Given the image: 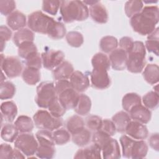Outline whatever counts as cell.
<instances>
[{
  "mask_svg": "<svg viewBox=\"0 0 159 159\" xmlns=\"http://www.w3.org/2000/svg\"><path fill=\"white\" fill-rule=\"evenodd\" d=\"M157 6H146L140 12L130 18V24L133 30L142 35H148L155 29L159 20Z\"/></svg>",
  "mask_w": 159,
  "mask_h": 159,
  "instance_id": "6da1fadb",
  "label": "cell"
},
{
  "mask_svg": "<svg viewBox=\"0 0 159 159\" xmlns=\"http://www.w3.org/2000/svg\"><path fill=\"white\" fill-rule=\"evenodd\" d=\"M60 12L63 21L71 23L73 21H83L89 17V9L80 1H61Z\"/></svg>",
  "mask_w": 159,
  "mask_h": 159,
  "instance_id": "7a4b0ae2",
  "label": "cell"
},
{
  "mask_svg": "<svg viewBox=\"0 0 159 159\" xmlns=\"http://www.w3.org/2000/svg\"><path fill=\"white\" fill-rule=\"evenodd\" d=\"M126 68L133 73H139L143 70L146 61V49L141 41H135L131 49L127 53Z\"/></svg>",
  "mask_w": 159,
  "mask_h": 159,
  "instance_id": "3957f363",
  "label": "cell"
},
{
  "mask_svg": "<svg viewBox=\"0 0 159 159\" xmlns=\"http://www.w3.org/2000/svg\"><path fill=\"white\" fill-rule=\"evenodd\" d=\"M55 21L42 11H37L28 16L27 25L32 32L47 34Z\"/></svg>",
  "mask_w": 159,
  "mask_h": 159,
  "instance_id": "277c9868",
  "label": "cell"
},
{
  "mask_svg": "<svg viewBox=\"0 0 159 159\" xmlns=\"http://www.w3.org/2000/svg\"><path fill=\"white\" fill-rule=\"evenodd\" d=\"M35 125L40 129L53 131L63 125L61 117H55L46 110H39L33 116Z\"/></svg>",
  "mask_w": 159,
  "mask_h": 159,
  "instance_id": "5b68a950",
  "label": "cell"
},
{
  "mask_svg": "<svg viewBox=\"0 0 159 159\" xmlns=\"http://www.w3.org/2000/svg\"><path fill=\"white\" fill-rule=\"evenodd\" d=\"M57 98L55 84L52 82L43 81L37 87L35 101L41 108H48L51 102Z\"/></svg>",
  "mask_w": 159,
  "mask_h": 159,
  "instance_id": "8992f818",
  "label": "cell"
},
{
  "mask_svg": "<svg viewBox=\"0 0 159 159\" xmlns=\"http://www.w3.org/2000/svg\"><path fill=\"white\" fill-rule=\"evenodd\" d=\"M15 148L21 151L25 156L30 157L35 154L39 143L32 134L22 133L14 141Z\"/></svg>",
  "mask_w": 159,
  "mask_h": 159,
  "instance_id": "52a82bcc",
  "label": "cell"
},
{
  "mask_svg": "<svg viewBox=\"0 0 159 159\" xmlns=\"http://www.w3.org/2000/svg\"><path fill=\"white\" fill-rule=\"evenodd\" d=\"M1 68L2 71L8 78H16L22 73V64L18 58L12 56L4 57L3 54H1Z\"/></svg>",
  "mask_w": 159,
  "mask_h": 159,
  "instance_id": "ba28073f",
  "label": "cell"
},
{
  "mask_svg": "<svg viewBox=\"0 0 159 159\" xmlns=\"http://www.w3.org/2000/svg\"><path fill=\"white\" fill-rule=\"evenodd\" d=\"M42 65L47 70L55 69L61 64L65 58V54L61 50H48L41 54Z\"/></svg>",
  "mask_w": 159,
  "mask_h": 159,
  "instance_id": "9c48e42d",
  "label": "cell"
},
{
  "mask_svg": "<svg viewBox=\"0 0 159 159\" xmlns=\"http://www.w3.org/2000/svg\"><path fill=\"white\" fill-rule=\"evenodd\" d=\"M90 79L93 86L98 89H107L111 84L107 70L104 69L93 68L91 73Z\"/></svg>",
  "mask_w": 159,
  "mask_h": 159,
  "instance_id": "30bf717a",
  "label": "cell"
},
{
  "mask_svg": "<svg viewBox=\"0 0 159 159\" xmlns=\"http://www.w3.org/2000/svg\"><path fill=\"white\" fill-rule=\"evenodd\" d=\"M79 93L72 86L69 87L57 94L58 100L66 110L74 109L79 98Z\"/></svg>",
  "mask_w": 159,
  "mask_h": 159,
  "instance_id": "8fae6325",
  "label": "cell"
},
{
  "mask_svg": "<svg viewBox=\"0 0 159 159\" xmlns=\"http://www.w3.org/2000/svg\"><path fill=\"white\" fill-rule=\"evenodd\" d=\"M125 132L128 136L135 140H144L148 135L147 127L136 120H131L127 125Z\"/></svg>",
  "mask_w": 159,
  "mask_h": 159,
  "instance_id": "7c38bea8",
  "label": "cell"
},
{
  "mask_svg": "<svg viewBox=\"0 0 159 159\" xmlns=\"http://www.w3.org/2000/svg\"><path fill=\"white\" fill-rule=\"evenodd\" d=\"M89 14L92 19L98 24H106L108 20V12L100 1H94L89 6Z\"/></svg>",
  "mask_w": 159,
  "mask_h": 159,
  "instance_id": "4fadbf2b",
  "label": "cell"
},
{
  "mask_svg": "<svg viewBox=\"0 0 159 159\" xmlns=\"http://www.w3.org/2000/svg\"><path fill=\"white\" fill-rule=\"evenodd\" d=\"M109 61L112 69L122 71L126 68L127 53L121 48H116L111 52Z\"/></svg>",
  "mask_w": 159,
  "mask_h": 159,
  "instance_id": "5bb4252c",
  "label": "cell"
},
{
  "mask_svg": "<svg viewBox=\"0 0 159 159\" xmlns=\"http://www.w3.org/2000/svg\"><path fill=\"white\" fill-rule=\"evenodd\" d=\"M69 79L72 88L78 93L85 91L89 86L88 76L80 71H74Z\"/></svg>",
  "mask_w": 159,
  "mask_h": 159,
  "instance_id": "9a60e30c",
  "label": "cell"
},
{
  "mask_svg": "<svg viewBox=\"0 0 159 159\" xmlns=\"http://www.w3.org/2000/svg\"><path fill=\"white\" fill-rule=\"evenodd\" d=\"M102 158L105 159H117L121 157L120 148L118 142L111 138L101 148Z\"/></svg>",
  "mask_w": 159,
  "mask_h": 159,
  "instance_id": "2e32d148",
  "label": "cell"
},
{
  "mask_svg": "<svg viewBox=\"0 0 159 159\" xmlns=\"http://www.w3.org/2000/svg\"><path fill=\"white\" fill-rule=\"evenodd\" d=\"M129 113L132 119L143 124H147L152 117V112L150 109L142 104L133 107Z\"/></svg>",
  "mask_w": 159,
  "mask_h": 159,
  "instance_id": "e0dca14e",
  "label": "cell"
},
{
  "mask_svg": "<svg viewBox=\"0 0 159 159\" xmlns=\"http://www.w3.org/2000/svg\"><path fill=\"white\" fill-rule=\"evenodd\" d=\"M6 22L11 29L16 31L24 28L27 23L25 16L17 10L14 11L7 17Z\"/></svg>",
  "mask_w": 159,
  "mask_h": 159,
  "instance_id": "ac0fdd59",
  "label": "cell"
},
{
  "mask_svg": "<svg viewBox=\"0 0 159 159\" xmlns=\"http://www.w3.org/2000/svg\"><path fill=\"white\" fill-rule=\"evenodd\" d=\"M74 71V68L71 63L63 61L52 71L53 78L57 81L60 80H68Z\"/></svg>",
  "mask_w": 159,
  "mask_h": 159,
  "instance_id": "d6986e66",
  "label": "cell"
},
{
  "mask_svg": "<svg viewBox=\"0 0 159 159\" xmlns=\"http://www.w3.org/2000/svg\"><path fill=\"white\" fill-rule=\"evenodd\" d=\"M130 115L125 111H121L115 114L112 117L116 131L120 133L124 132L127 125L132 120Z\"/></svg>",
  "mask_w": 159,
  "mask_h": 159,
  "instance_id": "ffe728a7",
  "label": "cell"
},
{
  "mask_svg": "<svg viewBox=\"0 0 159 159\" xmlns=\"http://www.w3.org/2000/svg\"><path fill=\"white\" fill-rule=\"evenodd\" d=\"M75 158H101V150L99 147L93 145L79 149L74 156Z\"/></svg>",
  "mask_w": 159,
  "mask_h": 159,
  "instance_id": "44dd1931",
  "label": "cell"
},
{
  "mask_svg": "<svg viewBox=\"0 0 159 159\" xmlns=\"http://www.w3.org/2000/svg\"><path fill=\"white\" fill-rule=\"evenodd\" d=\"M1 112L5 120L12 122L17 114V107L12 101H5L1 105Z\"/></svg>",
  "mask_w": 159,
  "mask_h": 159,
  "instance_id": "7402d4cb",
  "label": "cell"
},
{
  "mask_svg": "<svg viewBox=\"0 0 159 159\" xmlns=\"http://www.w3.org/2000/svg\"><path fill=\"white\" fill-rule=\"evenodd\" d=\"M144 80L150 84H155L158 82L159 68L157 64L150 63L145 66L143 73Z\"/></svg>",
  "mask_w": 159,
  "mask_h": 159,
  "instance_id": "603a6c76",
  "label": "cell"
},
{
  "mask_svg": "<svg viewBox=\"0 0 159 159\" xmlns=\"http://www.w3.org/2000/svg\"><path fill=\"white\" fill-rule=\"evenodd\" d=\"M92 138L91 131L88 129L83 128L71 134L73 142L79 147H84L91 141Z\"/></svg>",
  "mask_w": 159,
  "mask_h": 159,
  "instance_id": "cb8c5ba5",
  "label": "cell"
},
{
  "mask_svg": "<svg viewBox=\"0 0 159 159\" xmlns=\"http://www.w3.org/2000/svg\"><path fill=\"white\" fill-rule=\"evenodd\" d=\"M91 108V99L84 94H81L79 96L77 104L74 108L75 112L81 116L88 115Z\"/></svg>",
  "mask_w": 159,
  "mask_h": 159,
  "instance_id": "d4e9b609",
  "label": "cell"
},
{
  "mask_svg": "<svg viewBox=\"0 0 159 159\" xmlns=\"http://www.w3.org/2000/svg\"><path fill=\"white\" fill-rule=\"evenodd\" d=\"M12 39L14 44L18 47L24 42H34V34L30 29L24 27L16 31Z\"/></svg>",
  "mask_w": 159,
  "mask_h": 159,
  "instance_id": "484cf974",
  "label": "cell"
},
{
  "mask_svg": "<svg viewBox=\"0 0 159 159\" xmlns=\"http://www.w3.org/2000/svg\"><path fill=\"white\" fill-rule=\"evenodd\" d=\"M22 78L29 85H35L40 80V73L39 69L26 66L22 71Z\"/></svg>",
  "mask_w": 159,
  "mask_h": 159,
  "instance_id": "4316f807",
  "label": "cell"
},
{
  "mask_svg": "<svg viewBox=\"0 0 159 159\" xmlns=\"http://www.w3.org/2000/svg\"><path fill=\"white\" fill-rule=\"evenodd\" d=\"M148 147L143 140H135L131 150V157L133 159H140L146 157Z\"/></svg>",
  "mask_w": 159,
  "mask_h": 159,
  "instance_id": "83f0119b",
  "label": "cell"
},
{
  "mask_svg": "<svg viewBox=\"0 0 159 159\" xmlns=\"http://www.w3.org/2000/svg\"><path fill=\"white\" fill-rule=\"evenodd\" d=\"M140 104H142V99L140 96L135 93H127L122 98V108L127 112H129L133 107Z\"/></svg>",
  "mask_w": 159,
  "mask_h": 159,
  "instance_id": "f1b7e54d",
  "label": "cell"
},
{
  "mask_svg": "<svg viewBox=\"0 0 159 159\" xmlns=\"http://www.w3.org/2000/svg\"><path fill=\"white\" fill-rule=\"evenodd\" d=\"M14 125L20 132L29 133L34 129V122L30 117L21 115L16 120Z\"/></svg>",
  "mask_w": 159,
  "mask_h": 159,
  "instance_id": "f546056e",
  "label": "cell"
},
{
  "mask_svg": "<svg viewBox=\"0 0 159 159\" xmlns=\"http://www.w3.org/2000/svg\"><path fill=\"white\" fill-rule=\"evenodd\" d=\"M19 132L14 124H6L2 127L1 137L4 141L11 143L16 140L19 135Z\"/></svg>",
  "mask_w": 159,
  "mask_h": 159,
  "instance_id": "4dcf8cb0",
  "label": "cell"
},
{
  "mask_svg": "<svg viewBox=\"0 0 159 159\" xmlns=\"http://www.w3.org/2000/svg\"><path fill=\"white\" fill-rule=\"evenodd\" d=\"M91 64L93 68H101L109 70L111 63L109 57L103 53H97L93 55L91 59Z\"/></svg>",
  "mask_w": 159,
  "mask_h": 159,
  "instance_id": "1f68e13d",
  "label": "cell"
},
{
  "mask_svg": "<svg viewBox=\"0 0 159 159\" xmlns=\"http://www.w3.org/2000/svg\"><path fill=\"white\" fill-rule=\"evenodd\" d=\"M66 130L72 134L84 127V121L80 116L73 115L66 121Z\"/></svg>",
  "mask_w": 159,
  "mask_h": 159,
  "instance_id": "d6a6232c",
  "label": "cell"
},
{
  "mask_svg": "<svg viewBox=\"0 0 159 159\" xmlns=\"http://www.w3.org/2000/svg\"><path fill=\"white\" fill-rule=\"evenodd\" d=\"M118 40L114 36L107 35L103 37L99 42V47L104 53H111L117 48Z\"/></svg>",
  "mask_w": 159,
  "mask_h": 159,
  "instance_id": "836d02e7",
  "label": "cell"
},
{
  "mask_svg": "<svg viewBox=\"0 0 159 159\" xmlns=\"http://www.w3.org/2000/svg\"><path fill=\"white\" fill-rule=\"evenodd\" d=\"M35 53H37V48L34 42H26L18 47V55L24 60Z\"/></svg>",
  "mask_w": 159,
  "mask_h": 159,
  "instance_id": "e575fe53",
  "label": "cell"
},
{
  "mask_svg": "<svg viewBox=\"0 0 159 159\" xmlns=\"http://www.w3.org/2000/svg\"><path fill=\"white\" fill-rule=\"evenodd\" d=\"M66 27L65 25L61 22L55 21L47 35L51 39L54 40H58L66 36Z\"/></svg>",
  "mask_w": 159,
  "mask_h": 159,
  "instance_id": "d590c367",
  "label": "cell"
},
{
  "mask_svg": "<svg viewBox=\"0 0 159 159\" xmlns=\"http://www.w3.org/2000/svg\"><path fill=\"white\" fill-rule=\"evenodd\" d=\"M39 145L55 146V143L53 138L52 131L41 129L35 134Z\"/></svg>",
  "mask_w": 159,
  "mask_h": 159,
  "instance_id": "8d00e7d4",
  "label": "cell"
},
{
  "mask_svg": "<svg viewBox=\"0 0 159 159\" xmlns=\"http://www.w3.org/2000/svg\"><path fill=\"white\" fill-rule=\"evenodd\" d=\"M143 7V4L140 1H128L125 4L124 10L128 17H132L134 15L141 12Z\"/></svg>",
  "mask_w": 159,
  "mask_h": 159,
  "instance_id": "74e56055",
  "label": "cell"
},
{
  "mask_svg": "<svg viewBox=\"0 0 159 159\" xmlns=\"http://www.w3.org/2000/svg\"><path fill=\"white\" fill-rule=\"evenodd\" d=\"M16 93V87L11 81H3L1 83L0 99L1 100L9 99L14 97Z\"/></svg>",
  "mask_w": 159,
  "mask_h": 159,
  "instance_id": "f35d334b",
  "label": "cell"
},
{
  "mask_svg": "<svg viewBox=\"0 0 159 159\" xmlns=\"http://www.w3.org/2000/svg\"><path fill=\"white\" fill-rule=\"evenodd\" d=\"M143 106L148 109H155L158 106V93L154 91H151L146 93L142 97Z\"/></svg>",
  "mask_w": 159,
  "mask_h": 159,
  "instance_id": "ab89813d",
  "label": "cell"
},
{
  "mask_svg": "<svg viewBox=\"0 0 159 159\" xmlns=\"http://www.w3.org/2000/svg\"><path fill=\"white\" fill-rule=\"evenodd\" d=\"M53 138L55 143L58 145H62L68 143L71 139L70 133L64 129H58L52 132Z\"/></svg>",
  "mask_w": 159,
  "mask_h": 159,
  "instance_id": "60d3db41",
  "label": "cell"
},
{
  "mask_svg": "<svg viewBox=\"0 0 159 159\" xmlns=\"http://www.w3.org/2000/svg\"><path fill=\"white\" fill-rule=\"evenodd\" d=\"M120 143L122 147V153L125 158H130L131 150L135 139L126 135H122L120 137Z\"/></svg>",
  "mask_w": 159,
  "mask_h": 159,
  "instance_id": "b9f144b4",
  "label": "cell"
},
{
  "mask_svg": "<svg viewBox=\"0 0 159 159\" xmlns=\"http://www.w3.org/2000/svg\"><path fill=\"white\" fill-rule=\"evenodd\" d=\"M66 40L69 45L73 47H80L83 43V35L77 31H70L66 34Z\"/></svg>",
  "mask_w": 159,
  "mask_h": 159,
  "instance_id": "7bdbcfd3",
  "label": "cell"
},
{
  "mask_svg": "<svg viewBox=\"0 0 159 159\" xmlns=\"http://www.w3.org/2000/svg\"><path fill=\"white\" fill-rule=\"evenodd\" d=\"M55 153V146L39 145L35 155L38 158H40L50 159L54 157Z\"/></svg>",
  "mask_w": 159,
  "mask_h": 159,
  "instance_id": "ee69618b",
  "label": "cell"
},
{
  "mask_svg": "<svg viewBox=\"0 0 159 159\" xmlns=\"http://www.w3.org/2000/svg\"><path fill=\"white\" fill-rule=\"evenodd\" d=\"M102 119L96 115H89L86 118L85 124L87 128L93 132L99 130L102 125Z\"/></svg>",
  "mask_w": 159,
  "mask_h": 159,
  "instance_id": "f6af8a7d",
  "label": "cell"
},
{
  "mask_svg": "<svg viewBox=\"0 0 159 159\" xmlns=\"http://www.w3.org/2000/svg\"><path fill=\"white\" fill-rule=\"evenodd\" d=\"M48 109L50 113L55 117H61L66 112V109L60 103L58 97L51 102Z\"/></svg>",
  "mask_w": 159,
  "mask_h": 159,
  "instance_id": "bcb514c9",
  "label": "cell"
},
{
  "mask_svg": "<svg viewBox=\"0 0 159 159\" xmlns=\"http://www.w3.org/2000/svg\"><path fill=\"white\" fill-rule=\"evenodd\" d=\"M61 1H43L42 10L45 12L55 16L60 7Z\"/></svg>",
  "mask_w": 159,
  "mask_h": 159,
  "instance_id": "7dc6e473",
  "label": "cell"
},
{
  "mask_svg": "<svg viewBox=\"0 0 159 159\" xmlns=\"http://www.w3.org/2000/svg\"><path fill=\"white\" fill-rule=\"evenodd\" d=\"M112 137L104 132L98 130L94 132V134L92 135V141L93 143L99 147L101 150L102 147L111 139Z\"/></svg>",
  "mask_w": 159,
  "mask_h": 159,
  "instance_id": "c3c4849f",
  "label": "cell"
},
{
  "mask_svg": "<svg viewBox=\"0 0 159 159\" xmlns=\"http://www.w3.org/2000/svg\"><path fill=\"white\" fill-rule=\"evenodd\" d=\"M16 2L12 0L0 1V12L4 16H8L16 9Z\"/></svg>",
  "mask_w": 159,
  "mask_h": 159,
  "instance_id": "681fc988",
  "label": "cell"
},
{
  "mask_svg": "<svg viewBox=\"0 0 159 159\" xmlns=\"http://www.w3.org/2000/svg\"><path fill=\"white\" fill-rule=\"evenodd\" d=\"M25 60L26 66L35 68L39 70H40L42 67V60L41 56L38 52L30 56L29 58H27Z\"/></svg>",
  "mask_w": 159,
  "mask_h": 159,
  "instance_id": "f907efd6",
  "label": "cell"
},
{
  "mask_svg": "<svg viewBox=\"0 0 159 159\" xmlns=\"http://www.w3.org/2000/svg\"><path fill=\"white\" fill-rule=\"evenodd\" d=\"M99 130L104 132L111 137L115 135L116 132H117L114 122L112 121V120L107 119L102 120V125Z\"/></svg>",
  "mask_w": 159,
  "mask_h": 159,
  "instance_id": "816d5d0a",
  "label": "cell"
},
{
  "mask_svg": "<svg viewBox=\"0 0 159 159\" xmlns=\"http://www.w3.org/2000/svg\"><path fill=\"white\" fill-rule=\"evenodd\" d=\"M0 35H1V52L3 51L6 42L10 40L12 37V31L11 29L4 25L0 27Z\"/></svg>",
  "mask_w": 159,
  "mask_h": 159,
  "instance_id": "f5cc1de1",
  "label": "cell"
},
{
  "mask_svg": "<svg viewBox=\"0 0 159 159\" xmlns=\"http://www.w3.org/2000/svg\"><path fill=\"white\" fill-rule=\"evenodd\" d=\"M144 45L145 49H147L148 52L153 53L157 56H158V40L147 39Z\"/></svg>",
  "mask_w": 159,
  "mask_h": 159,
  "instance_id": "db71d44e",
  "label": "cell"
},
{
  "mask_svg": "<svg viewBox=\"0 0 159 159\" xmlns=\"http://www.w3.org/2000/svg\"><path fill=\"white\" fill-rule=\"evenodd\" d=\"M13 148L7 143H2L0 147V158L11 159Z\"/></svg>",
  "mask_w": 159,
  "mask_h": 159,
  "instance_id": "11a10c76",
  "label": "cell"
},
{
  "mask_svg": "<svg viewBox=\"0 0 159 159\" xmlns=\"http://www.w3.org/2000/svg\"><path fill=\"white\" fill-rule=\"evenodd\" d=\"M134 42L133 39L131 37H123L119 40L120 48L124 50L127 53L132 47Z\"/></svg>",
  "mask_w": 159,
  "mask_h": 159,
  "instance_id": "9f6ffc18",
  "label": "cell"
},
{
  "mask_svg": "<svg viewBox=\"0 0 159 159\" xmlns=\"http://www.w3.org/2000/svg\"><path fill=\"white\" fill-rule=\"evenodd\" d=\"M148 142L150 146L155 150L158 151L159 149V137H158V134L155 133L152 134L149 139Z\"/></svg>",
  "mask_w": 159,
  "mask_h": 159,
  "instance_id": "6f0895ef",
  "label": "cell"
},
{
  "mask_svg": "<svg viewBox=\"0 0 159 159\" xmlns=\"http://www.w3.org/2000/svg\"><path fill=\"white\" fill-rule=\"evenodd\" d=\"M25 158V155L21 152L20 151L19 149L17 148H14L13 149L12 153V155H11V158Z\"/></svg>",
  "mask_w": 159,
  "mask_h": 159,
  "instance_id": "680465c9",
  "label": "cell"
},
{
  "mask_svg": "<svg viewBox=\"0 0 159 159\" xmlns=\"http://www.w3.org/2000/svg\"><path fill=\"white\" fill-rule=\"evenodd\" d=\"M158 27H157L151 34L148 35L147 39L158 40Z\"/></svg>",
  "mask_w": 159,
  "mask_h": 159,
  "instance_id": "91938a15",
  "label": "cell"
}]
</instances>
